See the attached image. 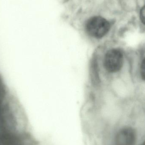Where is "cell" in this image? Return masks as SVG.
<instances>
[{"instance_id": "6da1fadb", "label": "cell", "mask_w": 145, "mask_h": 145, "mask_svg": "<svg viewBox=\"0 0 145 145\" xmlns=\"http://www.w3.org/2000/svg\"><path fill=\"white\" fill-rule=\"evenodd\" d=\"M87 33L93 37L101 38L108 33L111 28L109 21L100 16H94L89 18L86 24Z\"/></svg>"}, {"instance_id": "7a4b0ae2", "label": "cell", "mask_w": 145, "mask_h": 145, "mask_svg": "<svg viewBox=\"0 0 145 145\" xmlns=\"http://www.w3.org/2000/svg\"><path fill=\"white\" fill-rule=\"evenodd\" d=\"M123 61V55L121 51L118 49H112L106 54L104 65L108 72H116L122 67Z\"/></svg>"}, {"instance_id": "3957f363", "label": "cell", "mask_w": 145, "mask_h": 145, "mask_svg": "<svg viewBox=\"0 0 145 145\" xmlns=\"http://www.w3.org/2000/svg\"><path fill=\"white\" fill-rule=\"evenodd\" d=\"M136 140L135 131L130 127H125L118 132L115 139L116 145H134Z\"/></svg>"}, {"instance_id": "277c9868", "label": "cell", "mask_w": 145, "mask_h": 145, "mask_svg": "<svg viewBox=\"0 0 145 145\" xmlns=\"http://www.w3.org/2000/svg\"><path fill=\"white\" fill-rule=\"evenodd\" d=\"M141 74L143 78L144 79L145 78V61L144 60L142 62L141 66Z\"/></svg>"}, {"instance_id": "5b68a950", "label": "cell", "mask_w": 145, "mask_h": 145, "mask_svg": "<svg viewBox=\"0 0 145 145\" xmlns=\"http://www.w3.org/2000/svg\"><path fill=\"white\" fill-rule=\"evenodd\" d=\"M144 7L143 8V9H142V10H141V13H140V14H141V20H143V22H144Z\"/></svg>"}]
</instances>
